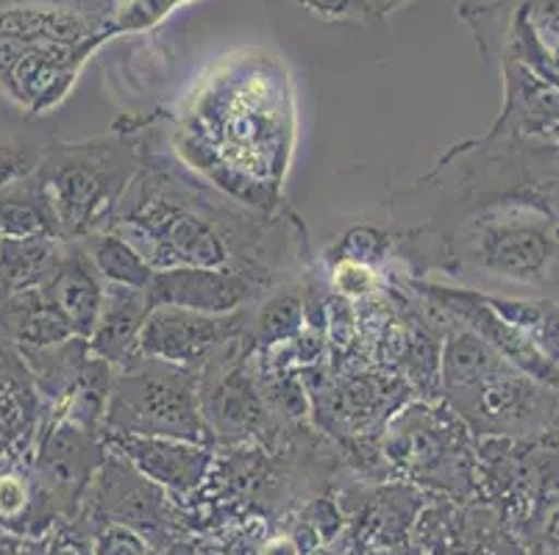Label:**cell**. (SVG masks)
I'll return each instance as SVG.
<instances>
[{
    "label": "cell",
    "instance_id": "cell-27",
    "mask_svg": "<svg viewBox=\"0 0 559 555\" xmlns=\"http://www.w3.org/2000/svg\"><path fill=\"white\" fill-rule=\"evenodd\" d=\"M554 427H557V431H559V411H557V422H554Z\"/></svg>",
    "mask_w": 559,
    "mask_h": 555
},
{
    "label": "cell",
    "instance_id": "cell-7",
    "mask_svg": "<svg viewBox=\"0 0 559 555\" xmlns=\"http://www.w3.org/2000/svg\"><path fill=\"white\" fill-rule=\"evenodd\" d=\"M111 442L136 470H142L151 481L165 483V486L190 492L206 475L210 467V453L192 442L165 439V436H131V434H109Z\"/></svg>",
    "mask_w": 559,
    "mask_h": 555
},
{
    "label": "cell",
    "instance_id": "cell-22",
    "mask_svg": "<svg viewBox=\"0 0 559 555\" xmlns=\"http://www.w3.org/2000/svg\"><path fill=\"white\" fill-rule=\"evenodd\" d=\"M48 555H95V553L84 539L73 536V533H59V536L50 539Z\"/></svg>",
    "mask_w": 559,
    "mask_h": 555
},
{
    "label": "cell",
    "instance_id": "cell-26",
    "mask_svg": "<svg viewBox=\"0 0 559 555\" xmlns=\"http://www.w3.org/2000/svg\"><path fill=\"white\" fill-rule=\"evenodd\" d=\"M23 555H48V544L43 542H25Z\"/></svg>",
    "mask_w": 559,
    "mask_h": 555
},
{
    "label": "cell",
    "instance_id": "cell-4",
    "mask_svg": "<svg viewBox=\"0 0 559 555\" xmlns=\"http://www.w3.org/2000/svg\"><path fill=\"white\" fill-rule=\"evenodd\" d=\"M246 319V312L201 314L179 305H156L142 325L136 353L179 366H198V361L237 339Z\"/></svg>",
    "mask_w": 559,
    "mask_h": 555
},
{
    "label": "cell",
    "instance_id": "cell-8",
    "mask_svg": "<svg viewBox=\"0 0 559 555\" xmlns=\"http://www.w3.org/2000/svg\"><path fill=\"white\" fill-rule=\"evenodd\" d=\"M45 289L56 300V305L68 314L75 336L90 342V336L98 328L100 309H104L106 281L95 269L93 258L86 256L84 244H68L62 264Z\"/></svg>",
    "mask_w": 559,
    "mask_h": 555
},
{
    "label": "cell",
    "instance_id": "cell-23",
    "mask_svg": "<svg viewBox=\"0 0 559 555\" xmlns=\"http://www.w3.org/2000/svg\"><path fill=\"white\" fill-rule=\"evenodd\" d=\"M23 539L12 531H0V555H23Z\"/></svg>",
    "mask_w": 559,
    "mask_h": 555
},
{
    "label": "cell",
    "instance_id": "cell-14",
    "mask_svg": "<svg viewBox=\"0 0 559 555\" xmlns=\"http://www.w3.org/2000/svg\"><path fill=\"white\" fill-rule=\"evenodd\" d=\"M259 414L257 397L248 391L246 384L240 381H228L217 395L210 400V417L217 420V431H231V427H251Z\"/></svg>",
    "mask_w": 559,
    "mask_h": 555
},
{
    "label": "cell",
    "instance_id": "cell-17",
    "mask_svg": "<svg viewBox=\"0 0 559 555\" xmlns=\"http://www.w3.org/2000/svg\"><path fill=\"white\" fill-rule=\"evenodd\" d=\"M528 28L535 31L540 45L551 53L559 50V0H528L526 14Z\"/></svg>",
    "mask_w": 559,
    "mask_h": 555
},
{
    "label": "cell",
    "instance_id": "cell-3",
    "mask_svg": "<svg viewBox=\"0 0 559 555\" xmlns=\"http://www.w3.org/2000/svg\"><path fill=\"white\" fill-rule=\"evenodd\" d=\"M109 434L165 436L203 445L212 427L198 406L195 384L179 364L142 355L111 384L106 409Z\"/></svg>",
    "mask_w": 559,
    "mask_h": 555
},
{
    "label": "cell",
    "instance_id": "cell-6",
    "mask_svg": "<svg viewBox=\"0 0 559 555\" xmlns=\"http://www.w3.org/2000/svg\"><path fill=\"white\" fill-rule=\"evenodd\" d=\"M43 495L56 503H70L79 497L95 470V442L84 425L64 420L50 427L37 458Z\"/></svg>",
    "mask_w": 559,
    "mask_h": 555
},
{
    "label": "cell",
    "instance_id": "cell-25",
    "mask_svg": "<svg viewBox=\"0 0 559 555\" xmlns=\"http://www.w3.org/2000/svg\"><path fill=\"white\" fill-rule=\"evenodd\" d=\"M546 542L559 553V508L551 514V519L546 522Z\"/></svg>",
    "mask_w": 559,
    "mask_h": 555
},
{
    "label": "cell",
    "instance_id": "cell-11",
    "mask_svg": "<svg viewBox=\"0 0 559 555\" xmlns=\"http://www.w3.org/2000/svg\"><path fill=\"white\" fill-rule=\"evenodd\" d=\"M68 244L62 239H3L0 244V300L28 289L48 287L62 264Z\"/></svg>",
    "mask_w": 559,
    "mask_h": 555
},
{
    "label": "cell",
    "instance_id": "cell-9",
    "mask_svg": "<svg viewBox=\"0 0 559 555\" xmlns=\"http://www.w3.org/2000/svg\"><path fill=\"white\" fill-rule=\"evenodd\" d=\"M151 314V303L145 289L106 283L104 309H100L98 328L90 336V348L95 359L109 364H120L129 359L140 342V330Z\"/></svg>",
    "mask_w": 559,
    "mask_h": 555
},
{
    "label": "cell",
    "instance_id": "cell-12",
    "mask_svg": "<svg viewBox=\"0 0 559 555\" xmlns=\"http://www.w3.org/2000/svg\"><path fill=\"white\" fill-rule=\"evenodd\" d=\"M84 251L106 283L148 289L154 281V267L120 233H93L84 239Z\"/></svg>",
    "mask_w": 559,
    "mask_h": 555
},
{
    "label": "cell",
    "instance_id": "cell-13",
    "mask_svg": "<svg viewBox=\"0 0 559 555\" xmlns=\"http://www.w3.org/2000/svg\"><path fill=\"white\" fill-rule=\"evenodd\" d=\"M0 233L3 239H62L53 212L34 178L28 190H14V183L0 190Z\"/></svg>",
    "mask_w": 559,
    "mask_h": 555
},
{
    "label": "cell",
    "instance_id": "cell-24",
    "mask_svg": "<svg viewBox=\"0 0 559 555\" xmlns=\"http://www.w3.org/2000/svg\"><path fill=\"white\" fill-rule=\"evenodd\" d=\"M264 555H298L296 542H287V539H278L264 547Z\"/></svg>",
    "mask_w": 559,
    "mask_h": 555
},
{
    "label": "cell",
    "instance_id": "cell-5",
    "mask_svg": "<svg viewBox=\"0 0 559 555\" xmlns=\"http://www.w3.org/2000/svg\"><path fill=\"white\" fill-rule=\"evenodd\" d=\"M145 294L151 309L179 305L201 314H231L257 298L259 281L221 267H176L156 273Z\"/></svg>",
    "mask_w": 559,
    "mask_h": 555
},
{
    "label": "cell",
    "instance_id": "cell-20",
    "mask_svg": "<svg viewBox=\"0 0 559 555\" xmlns=\"http://www.w3.org/2000/svg\"><path fill=\"white\" fill-rule=\"evenodd\" d=\"M309 12L332 20H365L370 12L368 0H298Z\"/></svg>",
    "mask_w": 559,
    "mask_h": 555
},
{
    "label": "cell",
    "instance_id": "cell-21",
    "mask_svg": "<svg viewBox=\"0 0 559 555\" xmlns=\"http://www.w3.org/2000/svg\"><path fill=\"white\" fill-rule=\"evenodd\" d=\"M98 555H148L140 539L129 531H109L98 542Z\"/></svg>",
    "mask_w": 559,
    "mask_h": 555
},
{
    "label": "cell",
    "instance_id": "cell-16",
    "mask_svg": "<svg viewBox=\"0 0 559 555\" xmlns=\"http://www.w3.org/2000/svg\"><path fill=\"white\" fill-rule=\"evenodd\" d=\"M34 514V488L23 475H0V526L17 531V522H28Z\"/></svg>",
    "mask_w": 559,
    "mask_h": 555
},
{
    "label": "cell",
    "instance_id": "cell-1",
    "mask_svg": "<svg viewBox=\"0 0 559 555\" xmlns=\"http://www.w3.org/2000/svg\"><path fill=\"white\" fill-rule=\"evenodd\" d=\"M136 159L123 142H81L50 147L34 181L43 190L62 239H86L106 222L131 181Z\"/></svg>",
    "mask_w": 559,
    "mask_h": 555
},
{
    "label": "cell",
    "instance_id": "cell-18",
    "mask_svg": "<svg viewBox=\"0 0 559 555\" xmlns=\"http://www.w3.org/2000/svg\"><path fill=\"white\" fill-rule=\"evenodd\" d=\"M43 156L25 150V147L0 145V190H7L12 183H20L23 178H32L37 172Z\"/></svg>",
    "mask_w": 559,
    "mask_h": 555
},
{
    "label": "cell",
    "instance_id": "cell-19",
    "mask_svg": "<svg viewBox=\"0 0 559 555\" xmlns=\"http://www.w3.org/2000/svg\"><path fill=\"white\" fill-rule=\"evenodd\" d=\"M334 283H337L340 292L348 294V298H362V294H368L370 289L376 287L373 273L368 269V264L348 262V258L337 264V273H334Z\"/></svg>",
    "mask_w": 559,
    "mask_h": 555
},
{
    "label": "cell",
    "instance_id": "cell-10",
    "mask_svg": "<svg viewBox=\"0 0 559 555\" xmlns=\"http://www.w3.org/2000/svg\"><path fill=\"white\" fill-rule=\"evenodd\" d=\"M0 319L7 323V330L14 336L20 348L50 350L62 348L70 339H79L68 314L56 305V300L50 298L45 287L28 289V292L3 300Z\"/></svg>",
    "mask_w": 559,
    "mask_h": 555
},
{
    "label": "cell",
    "instance_id": "cell-2",
    "mask_svg": "<svg viewBox=\"0 0 559 555\" xmlns=\"http://www.w3.org/2000/svg\"><path fill=\"white\" fill-rule=\"evenodd\" d=\"M465 258L487 278L559 300V222L540 208L485 214L471 228Z\"/></svg>",
    "mask_w": 559,
    "mask_h": 555
},
{
    "label": "cell",
    "instance_id": "cell-15",
    "mask_svg": "<svg viewBox=\"0 0 559 555\" xmlns=\"http://www.w3.org/2000/svg\"><path fill=\"white\" fill-rule=\"evenodd\" d=\"M304 323L301 300L296 294H278V298L267 300L262 314L257 317V334L262 342H278V339H289L296 336Z\"/></svg>",
    "mask_w": 559,
    "mask_h": 555
}]
</instances>
